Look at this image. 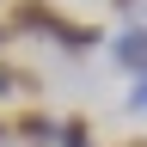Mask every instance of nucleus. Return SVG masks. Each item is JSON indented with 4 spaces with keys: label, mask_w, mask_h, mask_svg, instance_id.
Returning a JSON list of instances; mask_svg holds the SVG:
<instances>
[{
    "label": "nucleus",
    "mask_w": 147,
    "mask_h": 147,
    "mask_svg": "<svg viewBox=\"0 0 147 147\" xmlns=\"http://www.w3.org/2000/svg\"><path fill=\"white\" fill-rule=\"evenodd\" d=\"M61 6H49V0H12V18L6 31H37V37H55V25H61Z\"/></svg>",
    "instance_id": "f257e3e1"
},
{
    "label": "nucleus",
    "mask_w": 147,
    "mask_h": 147,
    "mask_svg": "<svg viewBox=\"0 0 147 147\" xmlns=\"http://www.w3.org/2000/svg\"><path fill=\"white\" fill-rule=\"evenodd\" d=\"M6 129H18L25 147H55V117H49V110H18Z\"/></svg>",
    "instance_id": "f03ea898"
},
{
    "label": "nucleus",
    "mask_w": 147,
    "mask_h": 147,
    "mask_svg": "<svg viewBox=\"0 0 147 147\" xmlns=\"http://www.w3.org/2000/svg\"><path fill=\"white\" fill-rule=\"evenodd\" d=\"M117 67H123V74H141V67H147V37H141V18L117 31Z\"/></svg>",
    "instance_id": "7ed1b4c3"
},
{
    "label": "nucleus",
    "mask_w": 147,
    "mask_h": 147,
    "mask_svg": "<svg viewBox=\"0 0 147 147\" xmlns=\"http://www.w3.org/2000/svg\"><path fill=\"white\" fill-rule=\"evenodd\" d=\"M92 43H98V25H80V18H61V25H55V49H67V55H86Z\"/></svg>",
    "instance_id": "20e7f679"
},
{
    "label": "nucleus",
    "mask_w": 147,
    "mask_h": 147,
    "mask_svg": "<svg viewBox=\"0 0 147 147\" xmlns=\"http://www.w3.org/2000/svg\"><path fill=\"white\" fill-rule=\"evenodd\" d=\"M55 147H98L92 141V123L86 117H61L55 123Z\"/></svg>",
    "instance_id": "39448f33"
},
{
    "label": "nucleus",
    "mask_w": 147,
    "mask_h": 147,
    "mask_svg": "<svg viewBox=\"0 0 147 147\" xmlns=\"http://www.w3.org/2000/svg\"><path fill=\"white\" fill-rule=\"evenodd\" d=\"M6 92H31V74L12 67V61H0V98H6Z\"/></svg>",
    "instance_id": "423d86ee"
},
{
    "label": "nucleus",
    "mask_w": 147,
    "mask_h": 147,
    "mask_svg": "<svg viewBox=\"0 0 147 147\" xmlns=\"http://www.w3.org/2000/svg\"><path fill=\"white\" fill-rule=\"evenodd\" d=\"M110 6H117V12H135V6H141V0H110Z\"/></svg>",
    "instance_id": "0eeeda50"
},
{
    "label": "nucleus",
    "mask_w": 147,
    "mask_h": 147,
    "mask_svg": "<svg viewBox=\"0 0 147 147\" xmlns=\"http://www.w3.org/2000/svg\"><path fill=\"white\" fill-rule=\"evenodd\" d=\"M0 141H6V117H0Z\"/></svg>",
    "instance_id": "6e6552de"
},
{
    "label": "nucleus",
    "mask_w": 147,
    "mask_h": 147,
    "mask_svg": "<svg viewBox=\"0 0 147 147\" xmlns=\"http://www.w3.org/2000/svg\"><path fill=\"white\" fill-rule=\"evenodd\" d=\"M123 147H141V135H135V141H123Z\"/></svg>",
    "instance_id": "1a4fd4ad"
},
{
    "label": "nucleus",
    "mask_w": 147,
    "mask_h": 147,
    "mask_svg": "<svg viewBox=\"0 0 147 147\" xmlns=\"http://www.w3.org/2000/svg\"><path fill=\"white\" fill-rule=\"evenodd\" d=\"M0 37H12V31H6V25H0Z\"/></svg>",
    "instance_id": "9d476101"
}]
</instances>
